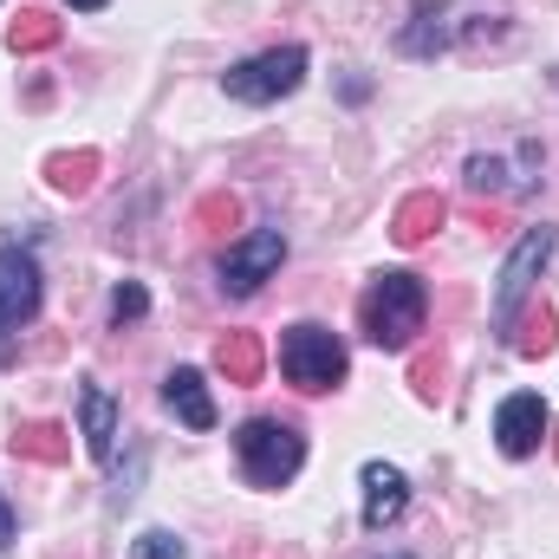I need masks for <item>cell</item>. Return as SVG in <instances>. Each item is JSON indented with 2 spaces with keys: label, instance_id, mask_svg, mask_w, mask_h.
Instances as JSON below:
<instances>
[{
  "label": "cell",
  "instance_id": "obj_17",
  "mask_svg": "<svg viewBox=\"0 0 559 559\" xmlns=\"http://www.w3.org/2000/svg\"><path fill=\"white\" fill-rule=\"evenodd\" d=\"M46 182H52L59 195H92V182H98V150H59V156H46Z\"/></svg>",
  "mask_w": 559,
  "mask_h": 559
},
{
  "label": "cell",
  "instance_id": "obj_10",
  "mask_svg": "<svg viewBox=\"0 0 559 559\" xmlns=\"http://www.w3.org/2000/svg\"><path fill=\"white\" fill-rule=\"evenodd\" d=\"M79 429H85L92 462H111L118 455V404H111V391H98V384L79 391Z\"/></svg>",
  "mask_w": 559,
  "mask_h": 559
},
{
  "label": "cell",
  "instance_id": "obj_18",
  "mask_svg": "<svg viewBox=\"0 0 559 559\" xmlns=\"http://www.w3.org/2000/svg\"><path fill=\"white\" fill-rule=\"evenodd\" d=\"M59 33H66V26H59L52 13H39V7H26V13H20V20L7 26V46H13V52L26 59V52H52V46H59Z\"/></svg>",
  "mask_w": 559,
  "mask_h": 559
},
{
  "label": "cell",
  "instance_id": "obj_20",
  "mask_svg": "<svg viewBox=\"0 0 559 559\" xmlns=\"http://www.w3.org/2000/svg\"><path fill=\"white\" fill-rule=\"evenodd\" d=\"M235 222H241V195L215 189V195H202V202H195V228H202V235H228Z\"/></svg>",
  "mask_w": 559,
  "mask_h": 559
},
{
  "label": "cell",
  "instance_id": "obj_25",
  "mask_svg": "<svg viewBox=\"0 0 559 559\" xmlns=\"http://www.w3.org/2000/svg\"><path fill=\"white\" fill-rule=\"evenodd\" d=\"M66 7H79V13H98V7H111V0H66Z\"/></svg>",
  "mask_w": 559,
  "mask_h": 559
},
{
  "label": "cell",
  "instance_id": "obj_1",
  "mask_svg": "<svg viewBox=\"0 0 559 559\" xmlns=\"http://www.w3.org/2000/svg\"><path fill=\"white\" fill-rule=\"evenodd\" d=\"M423 319H429V293L417 274H378L358 299V325L378 352H404L423 332Z\"/></svg>",
  "mask_w": 559,
  "mask_h": 559
},
{
  "label": "cell",
  "instance_id": "obj_7",
  "mask_svg": "<svg viewBox=\"0 0 559 559\" xmlns=\"http://www.w3.org/2000/svg\"><path fill=\"white\" fill-rule=\"evenodd\" d=\"M547 429H554V411H547V404H540L534 391H514V397H508V404L495 411V436H501V455H514V462H521V455H534Z\"/></svg>",
  "mask_w": 559,
  "mask_h": 559
},
{
  "label": "cell",
  "instance_id": "obj_11",
  "mask_svg": "<svg viewBox=\"0 0 559 559\" xmlns=\"http://www.w3.org/2000/svg\"><path fill=\"white\" fill-rule=\"evenodd\" d=\"M442 222H449V202H442L436 189L404 195V202H397V215H391V241H397V248H423Z\"/></svg>",
  "mask_w": 559,
  "mask_h": 559
},
{
  "label": "cell",
  "instance_id": "obj_23",
  "mask_svg": "<svg viewBox=\"0 0 559 559\" xmlns=\"http://www.w3.org/2000/svg\"><path fill=\"white\" fill-rule=\"evenodd\" d=\"M501 176H508V169H501L495 156H468V189H475V195H488V189H501Z\"/></svg>",
  "mask_w": 559,
  "mask_h": 559
},
{
  "label": "cell",
  "instance_id": "obj_27",
  "mask_svg": "<svg viewBox=\"0 0 559 559\" xmlns=\"http://www.w3.org/2000/svg\"><path fill=\"white\" fill-rule=\"evenodd\" d=\"M554 455H559V423H554Z\"/></svg>",
  "mask_w": 559,
  "mask_h": 559
},
{
  "label": "cell",
  "instance_id": "obj_15",
  "mask_svg": "<svg viewBox=\"0 0 559 559\" xmlns=\"http://www.w3.org/2000/svg\"><path fill=\"white\" fill-rule=\"evenodd\" d=\"M455 39V26H449V13L436 7V0H423L417 13H411V26L397 33V52H411V59H429V52H442Z\"/></svg>",
  "mask_w": 559,
  "mask_h": 559
},
{
  "label": "cell",
  "instance_id": "obj_9",
  "mask_svg": "<svg viewBox=\"0 0 559 559\" xmlns=\"http://www.w3.org/2000/svg\"><path fill=\"white\" fill-rule=\"evenodd\" d=\"M404 501H411L404 468H391V462H365V527L384 534V527L404 514Z\"/></svg>",
  "mask_w": 559,
  "mask_h": 559
},
{
  "label": "cell",
  "instance_id": "obj_13",
  "mask_svg": "<svg viewBox=\"0 0 559 559\" xmlns=\"http://www.w3.org/2000/svg\"><path fill=\"white\" fill-rule=\"evenodd\" d=\"M7 449H13L20 462H39V468H59V462H72V429H66V423H20Z\"/></svg>",
  "mask_w": 559,
  "mask_h": 559
},
{
  "label": "cell",
  "instance_id": "obj_6",
  "mask_svg": "<svg viewBox=\"0 0 559 559\" xmlns=\"http://www.w3.org/2000/svg\"><path fill=\"white\" fill-rule=\"evenodd\" d=\"M286 261V241H280V228H261V235H248V241H235L228 254H222V286L235 293V299H248V293H261L274 267Z\"/></svg>",
  "mask_w": 559,
  "mask_h": 559
},
{
  "label": "cell",
  "instance_id": "obj_5",
  "mask_svg": "<svg viewBox=\"0 0 559 559\" xmlns=\"http://www.w3.org/2000/svg\"><path fill=\"white\" fill-rule=\"evenodd\" d=\"M554 228L540 222V228H527L521 241H514V254H508V267H501V286H495V325L508 332L514 319H521V306H527V293H534V280H540V267L554 261Z\"/></svg>",
  "mask_w": 559,
  "mask_h": 559
},
{
  "label": "cell",
  "instance_id": "obj_26",
  "mask_svg": "<svg viewBox=\"0 0 559 559\" xmlns=\"http://www.w3.org/2000/svg\"><path fill=\"white\" fill-rule=\"evenodd\" d=\"M7 358H13V332L0 325V365H7Z\"/></svg>",
  "mask_w": 559,
  "mask_h": 559
},
{
  "label": "cell",
  "instance_id": "obj_28",
  "mask_svg": "<svg viewBox=\"0 0 559 559\" xmlns=\"http://www.w3.org/2000/svg\"><path fill=\"white\" fill-rule=\"evenodd\" d=\"M391 559H411V554H391Z\"/></svg>",
  "mask_w": 559,
  "mask_h": 559
},
{
  "label": "cell",
  "instance_id": "obj_8",
  "mask_svg": "<svg viewBox=\"0 0 559 559\" xmlns=\"http://www.w3.org/2000/svg\"><path fill=\"white\" fill-rule=\"evenodd\" d=\"M33 312H39V267H33V254L0 248V325L20 332V325H33Z\"/></svg>",
  "mask_w": 559,
  "mask_h": 559
},
{
  "label": "cell",
  "instance_id": "obj_22",
  "mask_svg": "<svg viewBox=\"0 0 559 559\" xmlns=\"http://www.w3.org/2000/svg\"><path fill=\"white\" fill-rule=\"evenodd\" d=\"M138 559H189V547H182L176 534H163V527H156V534H143V540H138Z\"/></svg>",
  "mask_w": 559,
  "mask_h": 559
},
{
  "label": "cell",
  "instance_id": "obj_3",
  "mask_svg": "<svg viewBox=\"0 0 559 559\" xmlns=\"http://www.w3.org/2000/svg\"><path fill=\"white\" fill-rule=\"evenodd\" d=\"M235 455H241V475L254 488H286L306 462V436L280 417H254L235 429Z\"/></svg>",
  "mask_w": 559,
  "mask_h": 559
},
{
  "label": "cell",
  "instance_id": "obj_14",
  "mask_svg": "<svg viewBox=\"0 0 559 559\" xmlns=\"http://www.w3.org/2000/svg\"><path fill=\"white\" fill-rule=\"evenodd\" d=\"M215 365H222L228 384H261V371H267V345H261L254 332H228V338L215 345Z\"/></svg>",
  "mask_w": 559,
  "mask_h": 559
},
{
  "label": "cell",
  "instance_id": "obj_19",
  "mask_svg": "<svg viewBox=\"0 0 559 559\" xmlns=\"http://www.w3.org/2000/svg\"><path fill=\"white\" fill-rule=\"evenodd\" d=\"M449 358H442V345H423L417 358H411V391H417L423 404H442L449 397Z\"/></svg>",
  "mask_w": 559,
  "mask_h": 559
},
{
  "label": "cell",
  "instance_id": "obj_2",
  "mask_svg": "<svg viewBox=\"0 0 559 559\" xmlns=\"http://www.w3.org/2000/svg\"><path fill=\"white\" fill-rule=\"evenodd\" d=\"M280 371H286V384L306 391V397L338 391V384H345V345H338V332L319 325V319L286 325V332H280Z\"/></svg>",
  "mask_w": 559,
  "mask_h": 559
},
{
  "label": "cell",
  "instance_id": "obj_21",
  "mask_svg": "<svg viewBox=\"0 0 559 559\" xmlns=\"http://www.w3.org/2000/svg\"><path fill=\"white\" fill-rule=\"evenodd\" d=\"M143 312H150V293H143V286H131V280H124V286L111 293V319L124 325V319H143Z\"/></svg>",
  "mask_w": 559,
  "mask_h": 559
},
{
  "label": "cell",
  "instance_id": "obj_4",
  "mask_svg": "<svg viewBox=\"0 0 559 559\" xmlns=\"http://www.w3.org/2000/svg\"><path fill=\"white\" fill-rule=\"evenodd\" d=\"M299 79H306V46H274V52H261V59L228 66V72H222V92H228L235 105H274L286 92H299Z\"/></svg>",
  "mask_w": 559,
  "mask_h": 559
},
{
  "label": "cell",
  "instance_id": "obj_12",
  "mask_svg": "<svg viewBox=\"0 0 559 559\" xmlns=\"http://www.w3.org/2000/svg\"><path fill=\"white\" fill-rule=\"evenodd\" d=\"M163 404L176 411V423H189V429H215V397H209L202 371H189V365L163 378Z\"/></svg>",
  "mask_w": 559,
  "mask_h": 559
},
{
  "label": "cell",
  "instance_id": "obj_16",
  "mask_svg": "<svg viewBox=\"0 0 559 559\" xmlns=\"http://www.w3.org/2000/svg\"><path fill=\"white\" fill-rule=\"evenodd\" d=\"M508 332H514L508 345H514L521 358H547V352L559 345V312L547 306V299H540V306H527V312H521V319H514Z\"/></svg>",
  "mask_w": 559,
  "mask_h": 559
},
{
  "label": "cell",
  "instance_id": "obj_24",
  "mask_svg": "<svg viewBox=\"0 0 559 559\" xmlns=\"http://www.w3.org/2000/svg\"><path fill=\"white\" fill-rule=\"evenodd\" d=\"M7 547H13V508L0 501V554H7Z\"/></svg>",
  "mask_w": 559,
  "mask_h": 559
}]
</instances>
